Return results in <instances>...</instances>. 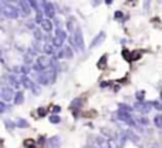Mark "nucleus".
Listing matches in <instances>:
<instances>
[{"label":"nucleus","instance_id":"obj_1","mask_svg":"<svg viewBox=\"0 0 162 148\" xmlns=\"http://www.w3.org/2000/svg\"><path fill=\"white\" fill-rule=\"evenodd\" d=\"M37 80H38L40 84H49V83H53L54 80H56V70H54V68H49V70L40 71Z\"/></svg>","mask_w":162,"mask_h":148},{"label":"nucleus","instance_id":"obj_2","mask_svg":"<svg viewBox=\"0 0 162 148\" xmlns=\"http://www.w3.org/2000/svg\"><path fill=\"white\" fill-rule=\"evenodd\" d=\"M70 43L74 46L75 49L78 50H84V40H83V33L80 29H75L74 36L70 37Z\"/></svg>","mask_w":162,"mask_h":148},{"label":"nucleus","instance_id":"obj_3","mask_svg":"<svg viewBox=\"0 0 162 148\" xmlns=\"http://www.w3.org/2000/svg\"><path fill=\"white\" fill-rule=\"evenodd\" d=\"M51 66V60L47 56H40V57H37V63L34 64V68L40 73V71L43 70H47L49 67Z\"/></svg>","mask_w":162,"mask_h":148},{"label":"nucleus","instance_id":"obj_4","mask_svg":"<svg viewBox=\"0 0 162 148\" xmlns=\"http://www.w3.org/2000/svg\"><path fill=\"white\" fill-rule=\"evenodd\" d=\"M0 12H3V14L7 19H17L19 17V9L10 4H3V9H0Z\"/></svg>","mask_w":162,"mask_h":148},{"label":"nucleus","instance_id":"obj_5","mask_svg":"<svg viewBox=\"0 0 162 148\" xmlns=\"http://www.w3.org/2000/svg\"><path fill=\"white\" fill-rule=\"evenodd\" d=\"M64 40H66V31L58 27V29L56 30V36H54L51 44H53L54 47H61L63 43H64Z\"/></svg>","mask_w":162,"mask_h":148},{"label":"nucleus","instance_id":"obj_6","mask_svg":"<svg viewBox=\"0 0 162 148\" xmlns=\"http://www.w3.org/2000/svg\"><path fill=\"white\" fill-rule=\"evenodd\" d=\"M43 3V13L47 16V19H53L56 16V10H54V6L50 3V2H47V0H41Z\"/></svg>","mask_w":162,"mask_h":148},{"label":"nucleus","instance_id":"obj_7","mask_svg":"<svg viewBox=\"0 0 162 148\" xmlns=\"http://www.w3.org/2000/svg\"><path fill=\"white\" fill-rule=\"evenodd\" d=\"M0 95H2V98H3L4 101H10V100H13L14 93H13V90L10 88V87L3 86L2 88H0Z\"/></svg>","mask_w":162,"mask_h":148},{"label":"nucleus","instance_id":"obj_8","mask_svg":"<svg viewBox=\"0 0 162 148\" xmlns=\"http://www.w3.org/2000/svg\"><path fill=\"white\" fill-rule=\"evenodd\" d=\"M17 7H20L21 10V14L23 16H30V13H31V7H30V4L26 2V0H19L17 2Z\"/></svg>","mask_w":162,"mask_h":148},{"label":"nucleus","instance_id":"obj_9","mask_svg":"<svg viewBox=\"0 0 162 148\" xmlns=\"http://www.w3.org/2000/svg\"><path fill=\"white\" fill-rule=\"evenodd\" d=\"M104 40H105V33H104V31H101V33H98V36H95V39L91 41V46H90V47H91V49L98 47V46H100Z\"/></svg>","mask_w":162,"mask_h":148},{"label":"nucleus","instance_id":"obj_10","mask_svg":"<svg viewBox=\"0 0 162 148\" xmlns=\"http://www.w3.org/2000/svg\"><path fill=\"white\" fill-rule=\"evenodd\" d=\"M60 144H61L60 137H51L47 140V148H60Z\"/></svg>","mask_w":162,"mask_h":148},{"label":"nucleus","instance_id":"obj_11","mask_svg":"<svg viewBox=\"0 0 162 148\" xmlns=\"http://www.w3.org/2000/svg\"><path fill=\"white\" fill-rule=\"evenodd\" d=\"M40 24H41V29L44 30V31H47V33H50L51 30H53V21H51L50 19H43V20L40 21Z\"/></svg>","mask_w":162,"mask_h":148},{"label":"nucleus","instance_id":"obj_12","mask_svg":"<svg viewBox=\"0 0 162 148\" xmlns=\"http://www.w3.org/2000/svg\"><path fill=\"white\" fill-rule=\"evenodd\" d=\"M83 103H84V100L81 98V97H78V98H74L73 101H71V104H70V108H71V110H74L75 114H77V110L83 107Z\"/></svg>","mask_w":162,"mask_h":148},{"label":"nucleus","instance_id":"obj_13","mask_svg":"<svg viewBox=\"0 0 162 148\" xmlns=\"http://www.w3.org/2000/svg\"><path fill=\"white\" fill-rule=\"evenodd\" d=\"M13 97H14V104H16V105H20V104H23V101H24V95H23L21 91H17Z\"/></svg>","mask_w":162,"mask_h":148},{"label":"nucleus","instance_id":"obj_14","mask_svg":"<svg viewBox=\"0 0 162 148\" xmlns=\"http://www.w3.org/2000/svg\"><path fill=\"white\" fill-rule=\"evenodd\" d=\"M43 51H44L46 54H49V56H50V54L54 53V46L51 44V43H49V41H47L46 44H44V47H43Z\"/></svg>","mask_w":162,"mask_h":148},{"label":"nucleus","instance_id":"obj_15","mask_svg":"<svg viewBox=\"0 0 162 148\" xmlns=\"http://www.w3.org/2000/svg\"><path fill=\"white\" fill-rule=\"evenodd\" d=\"M21 84H23L26 88H31V86H33L31 80H30L29 77H26V76H23V77H21Z\"/></svg>","mask_w":162,"mask_h":148},{"label":"nucleus","instance_id":"obj_16","mask_svg":"<svg viewBox=\"0 0 162 148\" xmlns=\"http://www.w3.org/2000/svg\"><path fill=\"white\" fill-rule=\"evenodd\" d=\"M16 127H19V128H27V127H29V123H27L24 118H17Z\"/></svg>","mask_w":162,"mask_h":148},{"label":"nucleus","instance_id":"obj_17","mask_svg":"<svg viewBox=\"0 0 162 148\" xmlns=\"http://www.w3.org/2000/svg\"><path fill=\"white\" fill-rule=\"evenodd\" d=\"M141 51H139V50H137V51H132V53H131V61H137V60H139V58H141Z\"/></svg>","mask_w":162,"mask_h":148},{"label":"nucleus","instance_id":"obj_18","mask_svg":"<svg viewBox=\"0 0 162 148\" xmlns=\"http://www.w3.org/2000/svg\"><path fill=\"white\" fill-rule=\"evenodd\" d=\"M104 66H107V56H105V54L100 58V61L97 63V67H98V68H104Z\"/></svg>","mask_w":162,"mask_h":148},{"label":"nucleus","instance_id":"obj_19","mask_svg":"<svg viewBox=\"0 0 162 148\" xmlns=\"http://www.w3.org/2000/svg\"><path fill=\"white\" fill-rule=\"evenodd\" d=\"M63 53H64L66 58H73V51H71L70 47H63Z\"/></svg>","mask_w":162,"mask_h":148},{"label":"nucleus","instance_id":"obj_20","mask_svg":"<svg viewBox=\"0 0 162 148\" xmlns=\"http://www.w3.org/2000/svg\"><path fill=\"white\" fill-rule=\"evenodd\" d=\"M24 147L26 148H36V142H34V140H26Z\"/></svg>","mask_w":162,"mask_h":148},{"label":"nucleus","instance_id":"obj_21","mask_svg":"<svg viewBox=\"0 0 162 148\" xmlns=\"http://www.w3.org/2000/svg\"><path fill=\"white\" fill-rule=\"evenodd\" d=\"M50 123H53V124H58L61 120H60V115H56V114H53V115H50Z\"/></svg>","mask_w":162,"mask_h":148},{"label":"nucleus","instance_id":"obj_22","mask_svg":"<svg viewBox=\"0 0 162 148\" xmlns=\"http://www.w3.org/2000/svg\"><path fill=\"white\" fill-rule=\"evenodd\" d=\"M26 2H27V3L30 4V7L31 9H36V10H38V4H37V0H26Z\"/></svg>","mask_w":162,"mask_h":148},{"label":"nucleus","instance_id":"obj_23","mask_svg":"<svg viewBox=\"0 0 162 148\" xmlns=\"http://www.w3.org/2000/svg\"><path fill=\"white\" fill-rule=\"evenodd\" d=\"M36 12H37V14H36V23H40L43 20V12H41V9H38Z\"/></svg>","mask_w":162,"mask_h":148},{"label":"nucleus","instance_id":"obj_24","mask_svg":"<svg viewBox=\"0 0 162 148\" xmlns=\"http://www.w3.org/2000/svg\"><path fill=\"white\" fill-rule=\"evenodd\" d=\"M37 114H38V117H44V115L47 114V108L40 107V108L37 110Z\"/></svg>","mask_w":162,"mask_h":148},{"label":"nucleus","instance_id":"obj_25","mask_svg":"<svg viewBox=\"0 0 162 148\" xmlns=\"http://www.w3.org/2000/svg\"><path fill=\"white\" fill-rule=\"evenodd\" d=\"M4 124L7 125V130H13V128L16 127V124L13 123V121H10V120H6V121H4Z\"/></svg>","mask_w":162,"mask_h":148},{"label":"nucleus","instance_id":"obj_26","mask_svg":"<svg viewBox=\"0 0 162 148\" xmlns=\"http://www.w3.org/2000/svg\"><path fill=\"white\" fill-rule=\"evenodd\" d=\"M154 121H155V125H157V127H158V128H161L162 127V121H161V115H157V117H155V120H154Z\"/></svg>","mask_w":162,"mask_h":148},{"label":"nucleus","instance_id":"obj_27","mask_svg":"<svg viewBox=\"0 0 162 148\" xmlns=\"http://www.w3.org/2000/svg\"><path fill=\"white\" fill-rule=\"evenodd\" d=\"M122 56H124V58L127 61H131V53H129L128 50H124V51H122Z\"/></svg>","mask_w":162,"mask_h":148},{"label":"nucleus","instance_id":"obj_28","mask_svg":"<svg viewBox=\"0 0 162 148\" xmlns=\"http://www.w3.org/2000/svg\"><path fill=\"white\" fill-rule=\"evenodd\" d=\"M34 37H36V40L37 41H40L41 40V31H40V30H34Z\"/></svg>","mask_w":162,"mask_h":148},{"label":"nucleus","instance_id":"obj_29","mask_svg":"<svg viewBox=\"0 0 162 148\" xmlns=\"http://www.w3.org/2000/svg\"><path fill=\"white\" fill-rule=\"evenodd\" d=\"M31 90H33L34 94H40V87H37L36 84H33V86H31Z\"/></svg>","mask_w":162,"mask_h":148},{"label":"nucleus","instance_id":"obj_30","mask_svg":"<svg viewBox=\"0 0 162 148\" xmlns=\"http://www.w3.org/2000/svg\"><path fill=\"white\" fill-rule=\"evenodd\" d=\"M20 71H21L23 74H27V73L30 71V68H29L27 66H23V67H20Z\"/></svg>","mask_w":162,"mask_h":148},{"label":"nucleus","instance_id":"obj_31","mask_svg":"<svg viewBox=\"0 0 162 148\" xmlns=\"http://www.w3.org/2000/svg\"><path fill=\"white\" fill-rule=\"evenodd\" d=\"M6 104L3 103V101H0V113H4V111H6Z\"/></svg>","mask_w":162,"mask_h":148},{"label":"nucleus","instance_id":"obj_32","mask_svg":"<svg viewBox=\"0 0 162 148\" xmlns=\"http://www.w3.org/2000/svg\"><path fill=\"white\" fill-rule=\"evenodd\" d=\"M137 98L138 100H144V91H138V93H137Z\"/></svg>","mask_w":162,"mask_h":148},{"label":"nucleus","instance_id":"obj_33","mask_svg":"<svg viewBox=\"0 0 162 148\" xmlns=\"http://www.w3.org/2000/svg\"><path fill=\"white\" fill-rule=\"evenodd\" d=\"M60 111H61V108L58 107V105H54V107H53V113H54V114H57V113H60Z\"/></svg>","mask_w":162,"mask_h":148},{"label":"nucleus","instance_id":"obj_34","mask_svg":"<svg viewBox=\"0 0 162 148\" xmlns=\"http://www.w3.org/2000/svg\"><path fill=\"white\" fill-rule=\"evenodd\" d=\"M114 17H115V19H122V12H115Z\"/></svg>","mask_w":162,"mask_h":148},{"label":"nucleus","instance_id":"obj_35","mask_svg":"<svg viewBox=\"0 0 162 148\" xmlns=\"http://www.w3.org/2000/svg\"><path fill=\"white\" fill-rule=\"evenodd\" d=\"M24 61L27 63V64H30V63H31V57H30L29 54H27V56H26V58H24Z\"/></svg>","mask_w":162,"mask_h":148},{"label":"nucleus","instance_id":"obj_36","mask_svg":"<svg viewBox=\"0 0 162 148\" xmlns=\"http://www.w3.org/2000/svg\"><path fill=\"white\" fill-rule=\"evenodd\" d=\"M101 2H103V0H92V6H98Z\"/></svg>","mask_w":162,"mask_h":148},{"label":"nucleus","instance_id":"obj_37","mask_svg":"<svg viewBox=\"0 0 162 148\" xmlns=\"http://www.w3.org/2000/svg\"><path fill=\"white\" fill-rule=\"evenodd\" d=\"M27 27H29V29H34V23L33 21H29V23H27Z\"/></svg>","mask_w":162,"mask_h":148},{"label":"nucleus","instance_id":"obj_38","mask_svg":"<svg viewBox=\"0 0 162 148\" xmlns=\"http://www.w3.org/2000/svg\"><path fill=\"white\" fill-rule=\"evenodd\" d=\"M155 107H157V108H158V110H159V108H161V105H159V101H155Z\"/></svg>","mask_w":162,"mask_h":148},{"label":"nucleus","instance_id":"obj_39","mask_svg":"<svg viewBox=\"0 0 162 148\" xmlns=\"http://www.w3.org/2000/svg\"><path fill=\"white\" fill-rule=\"evenodd\" d=\"M105 3H107V4H111V3H112V0H105Z\"/></svg>","mask_w":162,"mask_h":148},{"label":"nucleus","instance_id":"obj_40","mask_svg":"<svg viewBox=\"0 0 162 148\" xmlns=\"http://www.w3.org/2000/svg\"><path fill=\"white\" fill-rule=\"evenodd\" d=\"M0 142H2V138H0Z\"/></svg>","mask_w":162,"mask_h":148},{"label":"nucleus","instance_id":"obj_41","mask_svg":"<svg viewBox=\"0 0 162 148\" xmlns=\"http://www.w3.org/2000/svg\"><path fill=\"white\" fill-rule=\"evenodd\" d=\"M0 13H2V12H0Z\"/></svg>","mask_w":162,"mask_h":148}]
</instances>
